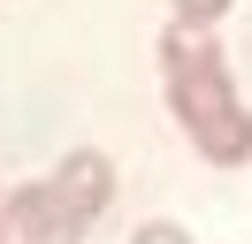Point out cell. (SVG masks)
<instances>
[{"label": "cell", "instance_id": "1", "mask_svg": "<svg viewBox=\"0 0 252 244\" xmlns=\"http://www.w3.org/2000/svg\"><path fill=\"white\" fill-rule=\"evenodd\" d=\"M160 76H168V107L184 122V137L199 145V160L214 168H245L252 160V115L237 107L229 61L214 46V23H184L176 15L160 30Z\"/></svg>", "mask_w": 252, "mask_h": 244}, {"label": "cell", "instance_id": "2", "mask_svg": "<svg viewBox=\"0 0 252 244\" xmlns=\"http://www.w3.org/2000/svg\"><path fill=\"white\" fill-rule=\"evenodd\" d=\"M107 198H115L107 152H69L46 183H23L16 198H0V244H84Z\"/></svg>", "mask_w": 252, "mask_h": 244}, {"label": "cell", "instance_id": "3", "mask_svg": "<svg viewBox=\"0 0 252 244\" xmlns=\"http://www.w3.org/2000/svg\"><path fill=\"white\" fill-rule=\"evenodd\" d=\"M176 15H184V23H221L229 0H176Z\"/></svg>", "mask_w": 252, "mask_h": 244}, {"label": "cell", "instance_id": "4", "mask_svg": "<svg viewBox=\"0 0 252 244\" xmlns=\"http://www.w3.org/2000/svg\"><path fill=\"white\" fill-rule=\"evenodd\" d=\"M130 244H191L176 221H145V229H130Z\"/></svg>", "mask_w": 252, "mask_h": 244}]
</instances>
